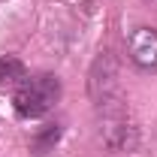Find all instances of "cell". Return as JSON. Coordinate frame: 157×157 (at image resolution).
Segmentation results:
<instances>
[{
    "mask_svg": "<svg viewBox=\"0 0 157 157\" xmlns=\"http://www.w3.org/2000/svg\"><path fill=\"white\" fill-rule=\"evenodd\" d=\"M24 78H27V70L18 58H12V55L0 58V85H15V82L21 85Z\"/></svg>",
    "mask_w": 157,
    "mask_h": 157,
    "instance_id": "5",
    "label": "cell"
},
{
    "mask_svg": "<svg viewBox=\"0 0 157 157\" xmlns=\"http://www.w3.org/2000/svg\"><path fill=\"white\" fill-rule=\"evenodd\" d=\"M60 100V82L58 76H48V73H42V76H33V78H24L18 85V91H15V112L21 118H42L45 112H52L55 109V103Z\"/></svg>",
    "mask_w": 157,
    "mask_h": 157,
    "instance_id": "2",
    "label": "cell"
},
{
    "mask_svg": "<svg viewBox=\"0 0 157 157\" xmlns=\"http://www.w3.org/2000/svg\"><path fill=\"white\" fill-rule=\"evenodd\" d=\"M127 52H130V60L136 67L154 70L157 67V30L154 27H136V30H130Z\"/></svg>",
    "mask_w": 157,
    "mask_h": 157,
    "instance_id": "4",
    "label": "cell"
},
{
    "mask_svg": "<svg viewBox=\"0 0 157 157\" xmlns=\"http://www.w3.org/2000/svg\"><path fill=\"white\" fill-rule=\"evenodd\" d=\"M88 94L94 100V109L109 106V103L124 97L121 94V82H118V63L112 58V52H100L94 58L91 70H88Z\"/></svg>",
    "mask_w": 157,
    "mask_h": 157,
    "instance_id": "3",
    "label": "cell"
},
{
    "mask_svg": "<svg viewBox=\"0 0 157 157\" xmlns=\"http://www.w3.org/2000/svg\"><path fill=\"white\" fill-rule=\"evenodd\" d=\"M58 139H60V127H58V124H45L36 136H33V142H30V145H33V151H36V154H45V151H48Z\"/></svg>",
    "mask_w": 157,
    "mask_h": 157,
    "instance_id": "6",
    "label": "cell"
},
{
    "mask_svg": "<svg viewBox=\"0 0 157 157\" xmlns=\"http://www.w3.org/2000/svg\"><path fill=\"white\" fill-rule=\"evenodd\" d=\"M97 121H100V139L109 151H133L136 148L139 130H136V121L130 115V106H127L124 97L109 103V106H100Z\"/></svg>",
    "mask_w": 157,
    "mask_h": 157,
    "instance_id": "1",
    "label": "cell"
}]
</instances>
